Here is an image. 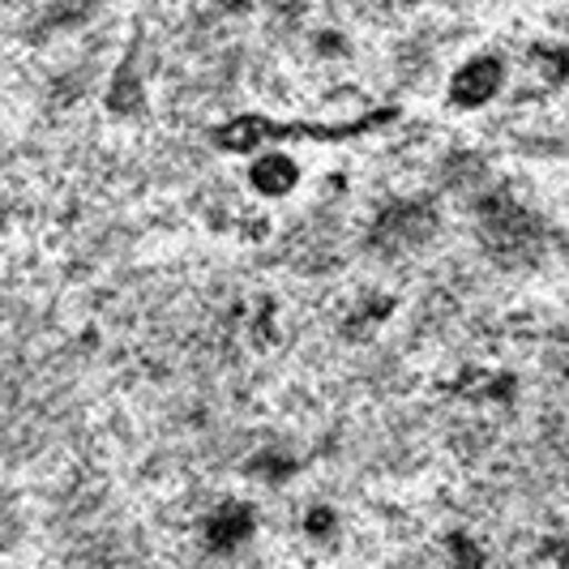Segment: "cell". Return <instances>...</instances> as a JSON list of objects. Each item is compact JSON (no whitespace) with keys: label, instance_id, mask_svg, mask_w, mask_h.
<instances>
[{"label":"cell","instance_id":"cell-1","mask_svg":"<svg viewBox=\"0 0 569 569\" xmlns=\"http://www.w3.org/2000/svg\"><path fill=\"white\" fill-rule=\"evenodd\" d=\"M395 112H369L365 120H347V124H309V120H266V116H236L219 129L223 150H253L261 142H342V138H360L381 124H390Z\"/></svg>","mask_w":569,"mask_h":569},{"label":"cell","instance_id":"cell-2","mask_svg":"<svg viewBox=\"0 0 569 569\" xmlns=\"http://www.w3.org/2000/svg\"><path fill=\"white\" fill-rule=\"evenodd\" d=\"M485 231H488V249L497 257H506V261H518V257L531 253V244L540 240L536 236V223L510 206V201H497V206H488L485 214Z\"/></svg>","mask_w":569,"mask_h":569},{"label":"cell","instance_id":"cell-3","mask_svg":"<svg viewBox=\"0 0 569 569\" xmlns=\"http://www.w3.org/2000/svg\"><path fill=\"white\" fill-rule=\"evenodd\" d=\"M497 90H501V64H497L492 57H476L455 73L450 99L462 103V108H480V103H488Z\"/></svg>","mask_w":569,"mask_h":569},{"label":"cell","instance_id":"cell-4","mask_svg":"<svg viewBox=\"0 0 569 569\" xmlns=\"http://www.w3.org/2000/svg\"><path fill=\"white\" fill-rule=\"evenodd\" d=\"M253 189L261 198H287L296 189V168L287 154H266L253 163Z\"/></svg>","mask_w":569,"mask_h":569},{"label":"cell","instance_id":"cell-5","mask_svg":"<svg viewBox=\"0 0 569 569\" xmlns=\"http://www.w3.org/2000/svg\"><path fill=\"white\" fill-rule=\"evenodd\" d=\"M206 536H210L214 548H236V543H244L253 536V510H244V506H223V510L210 518Z\"/></svg>","mask_w":569,"mask_h":569},{"label":"cell","instance_id":"cell-6","mask_svg":"<svg viewBox=\"0 0 569 569\" xmlns=\"http://www.w3.org/2000/svg\"><path fill=\"white\" fill-rule=\"evenodd\" d=\"M455 566L458 569H480V552H476V543L455 540Z\"/></svg>","mask_w":569,"mask_h":569},{"label":"cell","instance_id":"cell-7","mask_svg":"<svg viewBox=\"0 0 569 569\" xmlns=\"http://www.w3.org/2000/svg\"><path fill=\"white\" fill-rule=\"evenodd\" d=\"M330 522H335V518H330L326 510H313V513H309V531H313V536H321V531H330Z\"/></svg>","mask_w":569,"mask_h":569}]
</instances>
